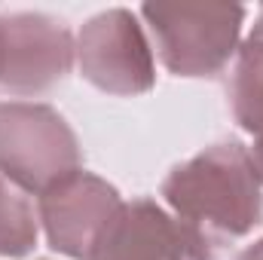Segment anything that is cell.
Segmentation results:
<instances>
[{"mask_svg":"<svg viewBox=\"0 0 263 260\" xmlns=\"http://www.w3.org/2000/svg\"><path fill=\"white\" fill-rule=\"evenodd\" d=\"M159 193L172 214L205 236L208 245H230L263 224V178L236 138L208 144L178 162Z\"/></svg>","mask_w":263,"mask_h":260,"instance_id":"1","label":"cell"},{"mask_svg":"<svg viewBox=\"0 0 263 260\" xmlns=\"http://www.w3.org/2000/svg\"><path fill=\"white\" fill-rule=\"evenodd\" d=\"M138 15L168 73L211 80L236 59L248 9L239 3H144Z\"/></svg>","mask_w":263,"mask_h":260,"instance_id":"2","label":"cell"},{"mask_svg":"<svg viewBox=\"0 0 263 260\" xmlns=\"http://www.w3.org/2000/svg\"><path fill=\"white\" fill-rule=\"evenodd\" d=\"M83 169V147L65 117L43 101H0V175L43 196Z\"/></svg>","mask_w":263,"mask_h":260,"instance_id":"3","label":"cell"},{"mask_svg":"<svg viewBox=\"0 0 263 260\" xmlns=\"http://www.w3.org/2000/svg\"><path fill=\"white\" fill-rule=\"evenodd\" d=\"M77 70L104 95H147L156 86V55L141 15L110 6L86 18L77 31Z\"/></svg>","mask_w":263,"mask_h":260,"instance_id":"4","label":"cell"},{"mask_svg":"<svg viewBox=\"0 0 263 260\" xmlns=\"http://www.w3.org/2000/svg\"><path fill=\"white\" fill-rule=\"evenodd\" d=\"M77 65V37L49 12L0 15V89L37 98L55 89Z\"/></svg>","mask_w":263,"mask_h":260,"instance_id":"5","label":"cell"},{"mask_svg":"<svg viewBox=\"0 0 263 260\" xmlns=\"http://www.w3.org/2000/svg\"><path fill=\"white\" fill-rule=\"evenodd\" d=\"M89 260H214L205 236L156 199L141 196L117 208Z\"/></svg>","mask_w":263,"mask_h":260,"instance_id":"6","label":"cell"},{"mask_svg":"<svg viewBox=\"0 0 263 260\" xmlns=\"http://www.w3.org/2000/svg\"><path fill=\"white\" fill-rule=\"evenodd\" d=\"M123 205V196L104 178L80 169L37 196L40 230L55 254L70 260H89L101 230Z\"/></svg>","mask_w":263,"mask_h":260,"instance_id":"7","label":"cell"},{"mask_svg":"<svg viewBox=\"0 0 263 260\" xmlns=\"http://www.w3.org/2000/svg\"><path fill=\"white\" fill-rule=\"evenodd\" d=\"M227 98L239 129L257 135L263 129V9L251 34L239 43V52L230 67Z\"/></svg>","mask_w":263,"mask_h":260,"instance_id":"8","label":"cell"},{"mask_svg":"<svg viewBox=\"0 0 263 260\" xmlns=\"http://www.w3.org/2000/svg\"><path fill=\"white\" fill-rule=\"evenodd\" d=\"M40 239V214L34 196L0 175V257L25 260Z\"/></svg>","mask_w":263,"mask_h":260,"instance_id":"9","label":"cell"},{"mask_svg":"<svg viewBox=\"0 0 263 260\" xmlns=\"http://www.w3.org/2000/svg\"><path fill=\"white\" fill-rule=\"evenodd\" d=\"M254 141H251V147H248V153H251V159H254V165H257V172H260L263 178V129L257 135H251Z\"/></svg>","mask_w":263,"mask_h":260,"instance_id":"10","label":"cell"},{"mask_svg":"<svg viewBox=\"0 0 263 260\" xmlns=\"http://www.w3.org/2000/svg\"><path fill=\"white\" fill-rule=\"evenodd\" d=\"M236 260H263V236L257 239V242H251Z\"/></svg>","mask_w":263,"mask_h":260,"instance_id":"11","label":"cell"},{"mask_svg":"<svg viewBox=\"0 0 263 260\" xmlns=\"http://www.w3.org/2000/svg\"><path fill=\"white\" fill-rule=\"evenodd\" d=\"M40 260H52V257H40Z\"/></svg>","mask_w":263,"mask_h":260,"instance_id":"12","label":"cell"}]
</instances>
